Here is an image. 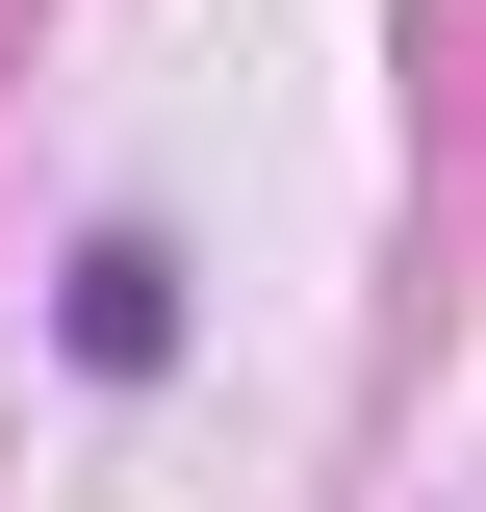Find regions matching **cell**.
<instances>
[{"label": "cell", "instance_id": "1", "mask_svg": "<svg viewBox=\"0 0 486 512\" xmlns=\"http://www.w3.org/2000/svg\"><path fill=\"white\" fill-rule=\"evenodd\" d=\"M77 359H103V384H154V359H180V256H154V231H103V256H77Z\"/></svg>", "mask_w": 486, "mask_h": 512}]
</instances>
